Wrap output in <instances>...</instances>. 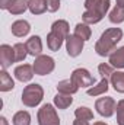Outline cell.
Here are the masks:
<instances>
[{
  "label": "cell",
  "mask_w": 124,
  "mask_h": 125,
  "mask_svg": "<svg viewBox=\"0 0 124 125\" xmlns=\"http://www.w3.org/2000/svg\"><path fill=\"white\" fill-rule=\"evenodd\" d=\"M123 39V31L120 28H108L102 32L101 38L95 44V51L101 57H110L115 51V45Z\"/></svg>",
  "instance_id": "obj_1"
},
{
  "label": "cell",
  "mask_w": 124,
  "mask_h": 125,
  "mask_svg": "<svg viewBox=\"0 0 124 125\" xmlns=\"http://www.w3.org/2000/svg\"><path fill=\"white\" fill-rule=\"evenodd\" d=\"M44 97V89L38 83H31L22 90V103L28 108H35L41 103Z\"/></svg>",
  "instance_id": "obj_2"
},
{
  "label": "cell",
  "mask_w": 124,
  "mask_h": 125,
  "mask_svg": "<svg viewBox=\"0 0 124 125\" xmlns=\"http://www.w3.org/2000/svg\"><path fill=\"white\" fill-rule=\"evenodd\" d=\"M38 125H60V118L57 115V111L51 103H45L38 109Z\"/></svg>",
  "instance_id": "obj_3"
},
{
  "label": "cell",
  "mask_w": 124,
  "mask_h": 125,
  "mask_svg": "<svg viewBox=\"0 0 124 125\" xmlns=\"http://www.w3.org/2000/svg\"><path fill=\"white\" fill-rule=\"evenodd\" d=\"M34 71H35V74H38V76H47V74H50V73H53L54 71V68H56V61H54V58L53 57H50V55H39V57H37L35 58V61H34Z\"/></svg>",
  "instance_id": "obj_4"
},
{
  "label": "cell",
  "mask_w": 124,
  "mask_h": 125,
  "mask_svg": "<svg viewBox=\"0 0 124 125\" xmlns=\"http://www.w3.org/2000/svg\"><path fill=\"white\" fill-rule=\"evenodd\" d=\"M115 108H117V103H115V100H114L112 97H110V96H107V97H99V99H96V102H95V109H96V112H98L101 116H104V118H111V116L114 115V112H115Z\"/></svg>",
  "instance_id": "obj_5"
},
{
  "label": "cell",
  "mask_w": 124,
  "mask_h": 125,
  "mask_svg": "<svg viewBox=\"0 0 124 125\" xmlns=\"http://www.w3.org/2000/svg\"><path fill=\"white\" fill-rule=\"evenodd\" d=\"M70 79L79 87H89V86H93L95 84V79H93L92 74L86 68H76V70H73Z\"/></svg>",
  "instance_id": "obj_6"
},
{
  "label": "cell",
  "mask_w": 124,
  "mask_h": 125,
  "mask_svg": "<svg viewBox=\"0 0 124 125\" xmlns=\"http://www.w3.org/2000/svg\"><path fill=\"white\" fill-rule=\"evenodd\" d=\"M83 45H85V41H82L80 38H77L74 33L70 35L66 38V50H67V54L70 57H79L83 51Z\"/></svg>",
  "instance_id": "obj_7"
},
{
  "label": "cell",
  "mask_w": 124,
  "mask_h": 125,
  "mask_svg": "<svg viewBox=\"0 0 124 125\" xmlns=\"http://www.w3.org/2000/svg\"><path fill=\"white\" fill-rule=\"evenodd\" d=\"M12 62H15V50L13 47L3 44L0 45V64H1V70H7Z\"/></svg>",
  "instance_id": "obj_8"
},
{
  "label": "cell",
  "mask_w": 124,
  "mask_h": 125,
  "mask_svg": "<svg viewBox=\"0 0 124 125\" xmlns=\"http://www.w3.org/2000/svg\"><path fill=\"white\" fill-rule=\"evenodd\" d=\"M16 80L22 82V83H28L31 82L35 71H34V65H29V64H22V65H18L13 71Z\"/></svg>",
  "instance_id": "obj_9"
},
{
  "label": "cell",
  "mask_w": 124,
  "mask_h": 125,
  "mask_svg": "<svg viewBox=\"0 0 124 125\" xmlns=\"http://www.w3.org/2000/svg\"><path fill=\"white\" fill-rule=\"evenodd\" d=\"M25 45H26V48H28V54H29V55L35 57V58L41 55V52H42V41H41V38H39L38 35L31 36V38L25 42Z\"/></svg>",
  "instance_id": "obj_10"
},
{
  "label": "cell",
  "mask_w": 124,
  "mask_h": 125,
  "mask_svg": "<svg viewBox=\"0 0 124 125\" xmlns=\"http://www.w3.org/2000/svg\"><path fill=\"white\" fill-rule=\"evenodd\" d=\"M12 33L18 38H22V36H26L29 31H31V25L28 21H24V19H19V21H15L12 23V28H10Z\"/></svg>",
  "instance_id": "obj_11"
},
{
  "label": "cell",
  "mask_w": 124,
  "mask_h": 125,
  "mask_svg": "<svg viewBox=\"0 0 124 125\" xmlns=\"http://www.w3.org/2000/svg\"><path fill=\"white\" fill-rule=\"evenodd\" d=\"M80 87L72 80V79H66L57 83V92L60 93H67V94H74Z\"/></svg>",
  "instance_id": "obj_12"
},
{
  "label": "cell",
  "mask_w": 124,
  "mask_h": 125,
  "mask_svg": "<svg viewBox=\"0 0 124 125\" xmlns=\"http://www.w3.org/2000/svg\"><path fill=\"white\" fill-rule=\"evenodd\" d=\"M63 42H66V39L56 32L50 31V33L47 35V45H48L50 51H59L62 48Z\"/></svg>",
  "instance_id": "obj_13"
},
{
  "label": "cell",
  "mask_w": 124,
  "mask_h": 125,
  "mask_svg": "<svg viewBox=\"0 0 124 125\" xmlns=\"http://www.w3.org/2000/svg\"><path fill=\"white\" fill-rule=\"evenodd\" d=\"M108 89H110V80L107 79V77H102V80L96 84V86H93L91 89H88V96H101V94H105L108 92Z\"/></svg>",
  "instance_id": "obj_14"
},
{
  "label": "cell",
  "mask_w": 124,
  "mask_h": 125,
  "mask_svg": "<svg viewBox=\"0 0 124 125\" xmlns=\"http://www.w3.org/2000/svg\"><path fill=\"white\" fill-rule=\"evenodd\" d=\"M110 64H111L114 68H118V70L124 68V47L117 48V50L110 55Z\"/></svg>",
  "instance_id": "obj_15"
},
{
  "label": "cell",
  "mask_w": 124,
  "mask_h": 125,
  "mask_svg": "<svg viewBox=\"0 0 124 125\" xmlns=\"http://www.w3.org/2000/svg\"><path fill=\"white\" fill-rule=\"evenodd\" d=\"M110 83L115 92L124 93V71H114L110 77Z\"/></svg>",
  "instance_id": "obj_16"
},
{
  "label": "cell",
  "mask_w": 124,
  "mask_h": 125,
  "mask_svg": "<svg viewBox=\"0 0 124 125\" xmlns=\"http://www.w3.org/2000/svg\"><path fill=\"white\" fill-rule=\"evenodd\" d=\"M73 103V97L72 94H67V93H59L54 96V106L59 108V109H67L70 105Z\"/></svg>",
  "instance_id": "obj_17"
},
{
  "label": "cell",
  "mask_w": 124,
  "mask_h": 125,
  "mask_svg": "<svg viewBox=\"0 0 124 125\" xmlns=\"http://www.w3.org/2000/svg\"><path fill=\"white\" fill-rule=\"evenodd\" d=\"M13 87H15V82L12 76L6 70H1L0 71V92H9Z\"/></svg>",
  "instance_id": "obj_18"
},
{
  "label": "cell",
  "mask_w": 124,
  "mask_h": 125,
  "mask_svg": "<svg viewBox=\"0 0 124 125\" xmlns=\"http://www.w3.org/2000/svg\"><path fill=\"white\" fill-rule=\"evenodd\" d=\"M51 31L56 32V33H59L60 36H63L64 39L69 36V31H70V26H69V23H67V21H63V19H59V21H56L53 25H51Z\"/></svg>",
  "instance_id": "obj_19"
},
{
  "label": "cell",
  "mask_w": 124,
  "mask_h": 125,
  "mask_svg": "<svg viewBox=\"0 0 124 125\" xmlns=\"http://www.w3.org/2000/svg\"><path fill=\"white\" fill-rule=\"evenodd\" d=\"M104 19V16H101L96 10H85V13L82 15V21H83V23H86V25H95V23H98V22H101Z\"/></svg>",
  "instance_id": "obj_20"
},
{
  "label": "cell",
  "mask_w": 124,
  "mask_h": 125,
  "mask_svg": "<svg viewBox=\"0 0 124 125\" xmlns=\"http://www.w3.org/2000/svg\"><path fill=\"white\" fill-rule=\"evenodd\" d=\"M29 12L32 15H42L47 10V1L45 0H28Z\"/></svg>",
  "instance_id": "obj_21"
},
{
  "label": "cell",
  "mask_w": 124,
  "mask_h": 125,
  "mask_svg": "<svg viewBox=\"0 0 124 125\" xmlns=\"http://www.w3.org/2000/svg\"><path fill=\"white\" fill-rule=\"evenodd\" d=\"M74 35L77 38H80L82 41H88V39H91L92 31H91L89 25H86V23H77L74 26Z\"/></svg>",
  "instance_id": "obj_22"
},
{
  "label": "cell",
  "mask_w": 124,
  "mask_h": 125,
  "mask_svg": "<svg viewBox=\"0 0 124 125\" xmlns=\"http://www.w3.org/2000/svg\"><path fill=\"white\" fill-rule=\"evenodd\" d=\"M108 19H110V22H111V23H115V25L123 23V22H124V7L115 4V7L110 12Z\"/></svg>",
  "instance_id": "obj_23"
},
{
  "label": "cell",
  "mask_w": 124,
  "mask_h": 125,
  "mask_svg": "<svg viewBox=\"0 0 124 125\" xmlns=\"http://www.w3.org/2000/svg\"><path fill=\"white\" fill-rule=\"evenodd\" d=\"M26 9H29L28 0H13L12 6L9 7V12L12 15H22Z\"/></svg>",
  "instance_id": "obj_24"
},
{
  "label": "cell",
  "mask_w": 124,
  "mask_h": 125,
  "mask_svg": "<svg viewBox=\"0 0 124 125\" xmlns=\"http://www.w3.org/2000/svg\"><path fill=\"white\" fill-rule=\"evenodd\" d=\"M13 125H31V115L26 111H19L13 115Z\"/></svg>",
  "instance_id": "obj_25"
},
{
  "label": "cell",
  "mask_w": 124,
  "mask_h": 125,
  "mask_svg": "<svg viewBox=\"0 0 124 125\" xmlns=\"http://www.w3.org/2000/svg\"><path fill=\"white\" fill-rule=\"evenodd\" d=\"M74 116L76 119H82V121H92L93 119V112L88 106H79L74 111Z\"/></svg>",
  "instance_id": "obj_26"
},
{
  "label": "cell",
  "mask_w": 124,
  "mask_h": 125,
  "mask_svg": "<svg viewBox=\"0 0 124 125\" xmlns=\"http://www.w3.org/2000/svg\"><path fill=\"white\" fill-rule=\"evenodd\" d=\"M13 50H15V61H24V60L26 58V55H29L26 45L22 44V42L15 44V45H13Z\"/></svg>",
  "instance_id": "obj_27"
},
{
  "label": "cell",
  "mask_w": 124,
  "mask_h": 125,
  "mask_svg": "<svg viewBox=\"0 0 124 125\" xmlns=\"http://www.w3.org/2000/svg\"><path fill=\"white\" fill-rule=\"evenodd\" d=\"M98 71H99V74H101V77H111L112 76V73H114V67L111 65V64H107V62H102V64H99L98 65Z\"/></svg>",
  "instance_id": "obj_28"
},
{
  "label": "cell",
  "mask_w": 124,
  "mask_h": 125,
  "mask_svg": "<svg viewBox=\"0 0 124 125\" xmlns=\"http://www.w3.org/2000/svg\"><path fill=\"white\" fill-rule=\"evenodd\" d=\"M115 112H117V124L124 125V99H121V100L117 102Z\"/></svg>",
  "instance_id": "obj_29"
},
{
  "label": "cell",
  "mask_w": 124,
  "mask_h": 125,
  "mask_svg": "<svg viewBox=\"0 0 124 125\" xmlns=\"http://www.w3.org/2000/svg\"><path fill=\"white\" fill-rule=\"evenodd\" d=\"M45 1H47V10L50 13H54L60 9V4H62L60 0H45Z\"/></svg>",
  "instance_id": "obj_30"
},
{
  "label": "cell",
  "mask_w": 124,
  "mask_h": 125,
  "mask_svg": "<svg viewBox=\"0 0 124 125\" xmlns=\"http://www.w3.org/2000/svg\"><path fill=\"white\" fill-rule=\"evenodd\" d=\"M13 0H0V9L3 10H9V7L12 6Z\"/></svg>",
  "instance_id": "obj_31"
},
{
  "label": "cell",
  "mask_w": 124,
  "mask_h": 125,
  "mask_svg": "<svg viewBox=\"0 0 124 125\" xmlns=\"http://www.w3.org/2000/svg\"><path fill=\"white\" fill-rule=\"evenodd\" d=\"M96 3H98V0H85V9L86 10H89V9H92V7H95L96 6Z\"/></svg>",
  "instance_id": "obj_32"
},
{
  "label": "cell",
  "mask_w": 124,
  "mask_h": 125,
  "mask_svg": "<svg viewBox=\"0 0 124 125\" xmlns=\"http://www.w3.org/2000/svg\"><path fill=\"white\" fill-rule=\"evenodd\" d=\"M73 125H89V122L88 121H82V119H74Z\"/></svg>",
  "instance_id": "obj_33"
},
{
  "label": "cell",
  "mask_w": 124,
  "mask_h": 125,
  "mask_svg": "<svg viewBox=\"0 0 124 125\" xmlns=\"http://www.w3.org/2000/svg\"><path fill=\"white\" fill-rule=\"evenodd\" d=\"M0 125H9L7 119H6L4 116H0Z\"/></svg>",
  "instance_id": "obj_34"
},
{
  "label": "cell",
  "mask_w": 124,
  "mask_h": 125,
  "mask_svg": "<svg viewBox=\"0 0 124 125\" xmlns=\"http://www.w3.org/2000/svg\"><path fill=\"white\" fill-rule=\"evenodd\" d=\"M117 1V6H121V7H124V0H115Z\"/></svg>",
  "instance_id": "obj_35"
},
{
  "label": "cell",
  "mask_w": 124,
  "mask_h": 125,
  "mask_svg": "<svg viewBox=\"0 0 124 125\" xmlns=\"http://www.w3.org/2000/svg\"><path fill=\"white\" fill-rule=\"evenodd\" d=\"M93 125H108V124H105V122H102V121H98V122H95Z\"/></svg>",
  "instance_id": "obj_36"
}]
</instances>
